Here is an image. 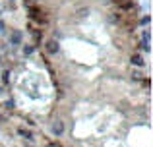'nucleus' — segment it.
I'll return each mask as SVG.
<instances>
[{
    "mask_svg": "<svg viewBox=\"0 0 153 147\" xmlns=\"http://www.w3.org/2000/svg\"><path fill=\"white\" fill-rule=\"evenodd\" d=\"M31 2H37V0H31Z\"/></svg>",
    "mask_w": 153,
    "mask_h": 147,
    "instance_id": "1",
    "label": "nucleus"
}]
</instances>
